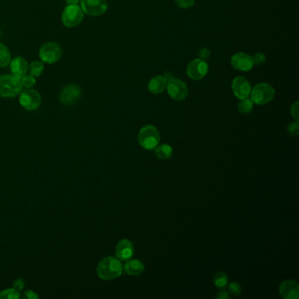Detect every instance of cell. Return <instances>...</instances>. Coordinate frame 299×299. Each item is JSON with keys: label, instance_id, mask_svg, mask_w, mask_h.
Listing matches in <instances>:
<instances>
[{"label": "cell", "instance_id": "83f0119b", "mask_svg": "<svg viewBox=\"0 0 299 299\" xmlns=\"http://www.w3.org/2000/svg\"><path fill=\"white\" fill-rule=\"evenodd\" d=\"M174 1L177 7H180L182 9H189L196 3V0H174Z\"/></svg>", "mask_w": 299, "mask_h": 299}, {"label": "cell", "instance_id": "9a60e30c", "mask_svg": "<svg viewBox=\"0 0 299 299\" xmlns=\"http://www.w3.org/2000/svg\"><path fill=\"white\" fill-rule=\"evenodd\" d=\"M279 292L285 299H297L299 296V285L294 280H286L280 284Z\"/></svg>", "mask_w": 299, "mask_h": 299}, {"label": "cell", "instance_id": "4dcf8cb0", "mask_svg": "<svg viewBox=\"0 0 299 299\" xmlns=\"http://www.w3.org/2000/svg\"><path fill=\"white\" fill-rule=\"evenodd\" d=\"M290 113L296 121H298V101H296L290 107Z\"/></svg>", "mask_w": 299, "mask_h": 299}, {"label": "cell", "instance_id": "4fadbf2b", "mask_svg": "<svg viewBox=\"0 0 299 299\" xmlns=\"http://www.w3.org/2000/svg\"><path fill=\"white\" fill-rule=\"evenodd\" d=\"M231 65L236 71L242 72L250 71L254 67L252 56L243 52H239L231 56Z\"/></svg>", "mask_w": 299, "mask_h": 299}, {"label": "cell", "instance_id": "6da1fadb", "mask_svg": "<svg viewBox=\"0 0 299 299\" xmlns=\"http://www.w3.org/2000/svg\"><path fill=\"white\" fill-rule=\"evenodd\" d=\"M123 271V265L119 259L113 256H107L100 260L96 268V273L102 280L116 279Z\"/></svg>", "mask_w": 299, "mask_h": 299}, {"label": "cell", "instance_id": "44dd1931", "mask_svg": "<svg viewBox=\"0 0 299 299\" xmlns=\"http://www.w3.org/2000/svg\"><path fill=\"white\" fill-rule=\"evenodd\" d=\"M213 283L219 289H225L227 287V284H228V277L225 275V273L220 271V272L216 274L215 276H214Z\"/></svg>", "mask_w": 299, "mask_h": 299}, {"label": "cell", "instance_id": "2e32d148", "mask_svg": "<svg viewBox=\"0 0 299 299\" xmlns=\"http://www.w3.org/2000/svg\"><path fill=\"white\" fill-rule=\"evenodd\" d=\"M28 65L24 58L18 56L10 61V70L13 76L22 78L28 71Z\"/></svg>", "mask_w": 299, "mask_h": 299}, {"label": "cell", "instance_id": "d6a6232c", "mask_svg": "<svg viewBox=\"0 0 299 299\" xmlns=\"http://www.w3.org/2000/svg\"><path fill=\"white\" fill-rule=\"evenodd\" d=\"M231 297L230 296V294L228 292H226V291H219L218 294H217V296H215V298L217 299H229Z\"/></svg>", "mask_w": 299, "mask_h": 299}, {"label": "cell", "instance_id": "3957f363", "mask_svg": "<svg viewBox=\"0 0 299 299\" xmlns=\"http://www.w3.org/2000/svg\"><path fill=\"white\" fill-rule=\"evenodd\" d=\"M276 90L271 84L268 83H260L252 88L250 99L253 103L258 106H264L273 100Z\"/></svg>", "mask_w": 299, "mask_h": 299}, {"label": "cell", "instance_id": "9c48e42d", "mask_svg": "<svg viewBox=\"0 0 299 299\" xmlns=\"http://www.w3.org/2000/svg\"><path fill=\"white\" fill-rule=\"evenodd\" d=\"M168 94L171 98L176 101H182L185 99L188 96V87L183 81L172 77L168 81Z\"/></svg>", "mask_w": 299, "mask_h": 299}, {"label": "cell", "instance_id": "52a82bcc", "mask_svg": "<svg viewBox=\"0 0 299 299\" xmlns=\"http://www.w3.org/2000/svg\"><path fill=\"white\" fill-rule=\"evenodd\" d=\"M19 104L24 109L27 111H35L38 109L42 103V96L36 90L32 88L22 90L19 93Z\"/></svg>", "mask_w": 299, "mask_h": 299}, {"label": "cell", "instance_id": "30bf717a", "mask_svg": "<svg viewBox=\"0 0 299 299\" xmlns=\"http://www.w3.org/2000/svg\"><path fill=\"white\" fill-rule=\"evenodd\" d=\"M209 71V66L206 61L201 60L200 58L190 61L187 67L186 73L188 77L192 80H202L206 77Z\"/></svg>", "mask_w": 299, "mask_h": 299}, {"label": "cell", "instance_id": "484cf974", "mask_svg": "<svg viewBox=\"0 0 299 299\" xmlns=\"http://www.w3.org/2000/svg\"><path fill=\"white\" fill-rule=\"evenodd\" d=\"M252 60H253V63L256 66H260V65L263 64L267 61V57L266 55H264L263 53L261 52H258L255 53L253 56H252Z\"/></svg>", "mask_w": 299, "mask_h": 299}, {"label": "cell", "instance_id": "7c38bea8", "mask_svg": "<svg viewBox=\"0 0 299 299\" xmlns=\"http://www.w3.org/2000/svg\"><path fill=\"white\" fill-rule=\"evenodd\" d=\"M82 90L77 84H69L61 90L60 102L65 106H72L80 99Z\"/></svg>", "mask_w": 299, "mask_h": 299}, {"label": "cell", "instance_id": "d6986e66", "mask_svg": "<svg viewBox=\"0 0 299 299\" xmlns=\"http://www.w3.org/2000/svg\"><path fill=\"white\" fill-rule=\"evenodd\" d=\"M155 149V155L158 159L161 160H169L173 154V148L169 144L158 145Z\"/></svg>", "mask_w": 299, "mask_h": 299}, {"label": "cell", "instance_id": "8fae6325", "mask_svg": "<svg viewBox=\"0 0 299 299\" xmlns=\"http://www.w3.org/2000/svg\"><path fill=\"white\" fill-rule=\"evenodd\" d=\"M231 90L237 98L244 99L250 96L252 87L247 78L239 76L235 77L231 82Z\"/></svg>", "mask_w": 299, "mask_h": 299}, {"label": "cell", "instance_id": "d4e9b609", "mask_svg": "<svg viewBox=\"0 0 299 299\" xmlns=\"http://www.w3.org/2000/svg\"><path fill=\"white\" fill-rule=\"evenodd\" d=\"M20 79H21L22 86L25 87L26 89H30V88H32L36 85V77H34L32 75H26Z\"/></svg>", "mask_w": 299, "mask_h": 299}, {"label": "cell", "instance_id": "5b68a950", "mask_svg": "<svg viewBox=\"0 0 299 299\" xmlns=\"http://www.w3.org/2000/svg\"><path fill=\"white\" fill-rule=\"evenodd\" d=\"M61 55L62 49L57 42H47L42 46L39 51V56L41 61L48 64H54L57 62L61 59Z\"/></svg>", "mask_w": 299, "mask_h": 299}, {"label": "cell", "instance_id": "836d02e7", "mask_svg": "<svg viewBox=\"0 0 299 299\" xmlns=\"http://www.w3.org/2000/svg\"><path fill=\"white\" fill-rule=\"evenodd\" d=\"M25 298H38V296L32 290H27L25 292Z\"/></svg>", "mask_w": 299, "mask_h": 299}, {"label": "cell", "instance_id": "8992f818", "mask_svg": "<svg viewBox=\"0 0 299 299\" xmlns=\"http://www.w3.org/2000/svg\"><path fill=\"white\" fill-rule=\"evenodd\" d=\"M84 18V13L80 6H67L61 14V22L65 26L72 28L80 25Z\"/></svg>", "mask_w": 299, "mask_h": 299}, {"label": "cell", "instance_id": "5bb4252c", "mask_svg": "<svg viewBox=\"0 0 299 299\" xmlns=\"http://www.w3.org/2000/svg\"><path fill=\"white\" fill-rule=\"evenodd\" d=\"M116 257L120 260H128L135 254V247L131 241L124 239L116 246Z\"/></svg>", "mask_w": 299, "mask_h": 299}, {"label": "cell", "instance_id": "ac0fdd59", "mask_svg": "<svg viewBox=\"0 0 299 299\" xmlns=\"http://www.w3.org/2000/svg\"><path fill=\"white\" fill-rule=\"evenodd\" d=\"M123 269L125 270V273L127 275L139 276L144 271L145 266L144 264L142 263L140 260H136V259L131 260L130 259L126 261V263L125 264Z\"/></svg>", "mask_w": 299, "mask_h": 299}, {"label": "cell", "instance_id": "277c9868", "mask_svg": "<svg viewBox=\"0 0 299 299\" xmlns=\"http://www.w3.org/2000/svg\"><path fill=\"white\" fill-rule=\"evenodd\" d=\"M160 132L154 125H144L139 132V143L147 150H152L156 148L160 143Z\"/></svg>", "mask_w": 299, "mask_h": 299}, {"label": "cell", "instance_id": "ffe728a7", "mask_svg": "<svg viewBox=\"0 0 299 299\" xmlns=\"http://www.w3.org/2000/svg\"><path fill=\"white\" fill-rule=\"evenodd\" d=\"M11 53L7 46L0 43V68H6L10 64Z\"/></svg>", "mask_w": 299, "mask_h": 299}, {"label": "cell", "instance_id": "4316f807", "mask_svg": "<svg viewBox=\"0 0 299 299\" xmlns=\"http://www.w3.org/2000/svg\"><path fill=\"white\" fill-rule=\"evenodd\" d=\"M228 285V291L232 296H240L241 294V284L236 282H231V283L227 284Z\"/></svg>", "mask_w": 299, "mask_h": 299}, {"label": "cell", "instance_id": "e575fe53", "mask_svg": "<svg viewBox=\"0 0 299 299\" xmlns=\"http://www.w3.org/2000/svg\"><path fill=\"white\" fill-rule=\"evenodd\" d=\"M80 0H66L68 6H74V5H78Z\"/></svg>", "mask_w": 299, "mask_h": 299}, {"label": "cell", "instance_id": "ba28073f", "mask_svg": "<svg viewBox=\"0 0 299 299\" xmlns=\"http://www.w3.org/2000/svg\"><path fill=\"white\" fill-rule=\"evenodd\" d=\"M79 4L83 12L90 16H101L108 9L106 0H80Z\"/></svg>", "mask_w": 299, "mask_h": 299}, {"label": "cell", "instance_id": "f546056e", "mask_svg": "<svg viewBox=\"0 0 299 299\" xmlns=\"http://www.w3.org/2000/svg\"><path fill=\"white\" fill-rule=\"evenodd\" d=\"M197 55H198V57H200V59H201V60L206 61V60H208L210 56H211V51H210L208 48H201V49H200V51L197 53Z\"/></svg>", "mask_w": 299, "mask_h": 299}, {"label": "cell", "instance_id": "7a4b0ae2", "mask_svg": "<svg viewBox=\"0 0 299 299\" xmlns=\"http://www.w3.org/2000/svg\"><path fill=\"white\" fill-rule=\"evenodd\" d=\"M21 79L13 75L0 76V96L3 97H15L22 91Z\"/></svg>", "mask_w": 299, "mask_h": 299}, {"label": "cell", "instance_id": "f1b7e54d", "mask_svg": "<svg viewBox=\"0 0 299 299\" xmlns=\"http://www.w3.org/2000/svg\"><path fill=\"white\" fill-rule=\"evenodd\" d=\"M288 132L291 136H296L299 132V124L298 121L289 123L288 125Z\"/></svg>", "mask_w": 299, "mask_h": 299}, {"label": "cell", "instance_id": "d590c367", "mask_svg": "<svg viewBox=\"0 0 299 299\" xmlns=\"http://www.w3.org/2000/svg\"><path fill=\"white\" fill-rule=\"evenodd\" d=\"M0 36H1V31H0Z\"/></svg>", "mask_w": 299, "mask_h": 299}, {"label": "cell", "instance_id": "1f68e13d", "mask_svg": "<svg viewBox=\"0 0 299 299\" xmlns=\"http://www.w3.org/2000/svg\"><path fill=\"white\" fill-rule=\"evenodd\" d=\"M24 284L25 283H24V281L22 279H18L13 283V288L18 291H20L24 288Z\"/></svg>", "mask_w": 299, "mask_h": 299}, {"label": "cell", "instance_id": "cb8c5ba5", "mask_svg": "<svg viewBox=\"0 0 299 299\" xmlns=\"http://www.w3.org/2000/svg\"><path fill=\"white\" fill-rule=\"evenodd\" d=\"M20 297L19 291L14 289H5L0 292V298L18 299Z\"/></svg>", "mask_w": 299, "mask_h": 299}, {"label": "cell", "instance_id": "7402d4cb", "mask_svg": "<svg viewBox=\"0 0 299 299\" xmlns=\"http://www.w3.org/2000/svg\"><path fill=\"white\" fill-rule=\"evenodd\" d=\"M28 71L30 75L34 77H40L44 71V64L42 61H34L28 65Z\"/></svg>", "mask_w": 299, "mask_h": 299}, {"label": "cell", "instance_id": "603a6c76", "mask_svg": "<svg viewBox=\"0 0 299 299\" xmlns=\"http://www.w3.org/2000/svg\"><path fill=\"white\" fill-rule=\"evenodd\" d=\"M253 109H254V103L249 97L241 99L240 103L238 104V111L242 114H248L253 111Z\"/></svg>", "mask_w": 299, "mask_h": 299}, {"label": "cell", "instance_id": "e0dca14e", "mask_svg": "<svg viewBox=\"0 0 299 299\" xmlns=\"http://www.w3.org/2000/svg\"><path fill=\"white\" fill-rule=\"evenodd\" d=\"M168 80L165 76H155L149 81L148 90L150 93L158 95L167 89Z\"/></svg>", "mask_w": 299, "mask_h": 299}]
</instances>
